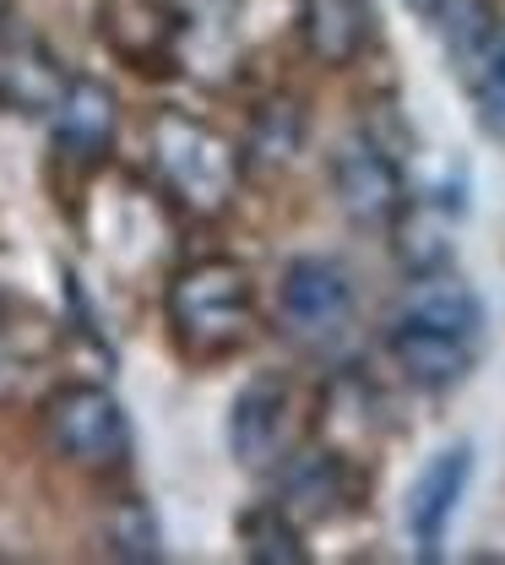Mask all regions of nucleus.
Returning a JSON list of instances; mask_svg holds the SVG:
<instances>
[{"mask_svg":"<svg viewBox=\"0 0 505 565\" xmlns=\"http://www.w3.org/2000/svg\"><path fill=\"white\" fill-rule=\"evenodd\" d=\"M337 494H343V468H337V457L310 451V457H299L289 468V484H283V500H278V505L304 527V522H326V516L337 511Z\"/></svg>","mask_w":505,"mask_h":565,"instance_id":"nucleus-15","label":"nucleus"},{"mask_svg":"<svg viewBox=\"0 0 505 565\" xmlns=\"http://www.w3.org/2000/svg\"><path fill=\"white\" fill-rule=\"evenodd\" d=\"M239 544H245V561L256 565H304L310 550L299 539V522H293L283 505H250L239 516Z\"/></svg>","mask_w":505,"mask_h":565,"instance_id":"nucleus-16","label":"nucleus"},{"mask_svg":"<svg viewBox=\"0 0 505 565\" xmlns=\"http://www.w3.org/2000/svg\"><path fill=\"white\" fill-rule=\"evenodd\" d=\"M44 435L55 457L87 473H115L131 457V419L109 386L93 381H66L44 397Z\"/></svg>","mask_w":505,"mask_h":565,"instance_id":"nucleus-3","label":"nucleus"},{"mask_svg":"<svg viewBox=\"0 0 505 565\" xmlns=\"http://www.w3.org/2000/svg\"><path fill=\"white\" fill-rule=\"evenodd\" d=\"M299 33L321 66H354L375 44V6L369 0H299Z\"/></svg>","mask_w":505,"mask_h":565,"instance_id":"nucleus-11","label":"nucleus"},{"mask_svg":"<svg viewBox=\"0 0 505 565\" xmlns=\"http://www.w3.org/2000/svg\"><path fill=\"white\" fill-rule=\"evenodd\" d=\"M332 191L348 217L386 223L402 207V158L386 147V137L369 126L332 152Z\"/></svg>","mask_w":505,"mask_h":565,"instance_id":"nucleus-7","label":"nucleus"},{"mask_svg":"<svg viewBox=\"0 0 505 565\" xmlns=\"http://www.w3.org/2000/svg\"><path fill=\"white\" fill-rule=\"evenodd\" d=\"M397 321L430 327V332L462 338V343H479V338H484V305H479V294L462 278H440V273H425V278L402 294Z\"/></svg>","mask_w":505,"mask_h":565,"instance_id":"nucleus-12","label":"nucleus"},{"mask_svg":"<svg viewBox=\"0 0 505 565\" xmlns=\"http://www.w3.org/2000/svg\"><path fill=\"white\" fill-rule=\"evenodd\" d=\"M163 316H169V332L185 359H228L250 343L256 332V288L250 273L234 262V256H202V262H185L169 294H163Z\"/></svg>","mask_w":505,"mask_h":565,"instance_id":"nucleus-1","label":"nucleus"},{"mask_svg":"<svg viewBox=\"0 0 505 565\" xmlns=\"http://www.w3.org/2000/svg\"><path fill=\"white\" fill-rule=\"evenodd\" d=\"M391 359L397 370L425 386V392H445L456 386L468 370H473V349L479 343H462V338H445V332H430V327H408V321H391Z\"/></svg>","mask_w":505,"mask_h":565,"instance_id":"nucleus-13","label":"nucleus"},{"mask_svg":"<svg viewBox=\"0 0 505 565\" xmlns=\"http://www.w3.org/2000/svg\"><path fill=\"white\" fill-rule=\"evenodd\" d=\"M109 50L137 71H169L180 44V11L169 0H104L98 6Z\"/></svg>","mask_w":505,"mask_h":565,"instance_id":"nucleus-10","label":"nucleus"},{"mask_svg":"<svg viewBox=\"0 0 505 565\" xmlns=\"http://www.w3.org/2000/svg\"><path fill=\"white\" fill-rule=\"evenodd\" d=\"M283 332L299 343H332L354 321V278L332 256H293L278 288Z\"/></svg>","mask_w":505,"mask_h":565,"instance_id":"nucleus-5","label":"nucleus"},{"mask_svg":"<svg viewBox=\"0 0 505 565\" xmlns=\"http://www.w3.org/2000/svg\"><path fill=\"white\" fill-rule=\"evenodd\" d=\"M66 87H72V76L33 39H22V44H11L0 55V104L11 115H55V104L66 98Z\"/></svg>","mask_w":505,"mask_h":565,"instance_id":"nucleus-14","label":"nucleus"},{"mask_svg":"<svg viewBox=\"0 0 505 565\" xmlns=\"http://www.w3.org/2000/svg\"><path fill=\"white\" fill-rule=\"evenodd\" d=\"M397 256H402V267H408L413 278H425V273H440V267H445L451 245L434 239L430 202H419V207H397Z\"/></svg>","mask_w":505,"mask_h":565,"instance_id":"nucleus-18","label":"nucleus"},{"mask_svg":"<svg viewBox=\"0 0 505 565\" xmlns=\"http://www.w3.org/2000/svg\"><path fill=\"white\" fill-rule=\"evenodd\" d=\"M289 429H293V386L278 370H261L239 386L234 408H228V451L239 468L267 473L283 462L289 451Z\"/></svg>","mask_w":505,"mask_h":565,"instance_id":"nucleus-6","label":"nucleus"},{"mask_svg":"<svg viewBox=\"0 0 505 565\" xmlns=\"http://www.w3.org/2000/svg\"><path fill=\"white\" fill-rule=\"evenodd\" d=\"M468 484H473V446H468V440L440 446L430 462L419 468V479H413V490H408V539H413V550H419L425 561L440 555V544H445V533H451V516H456Z\"/></svg>","mask_w":505,"mask_h":565,"instance_id":"nucleus-8","label":"nucleus"},{"mask_svg":"<svg viewBox=\"0 0 505 565\" xmlns=\"http://www.w3.org/2000/svg\"><path fill=\"white\" fill-rule=\"evenodd\" d=\"M104 544L115 561H131V565H147V561H163V533H158V516L147 511V500L126 494L109 516H104Z\"/></svg>","mask_w":505,"mask_h":565,"instance_id":"nucleus-17","label":"nucleus"},{"mask_svg":"<svg viewBox=\"0 0 505 565\" xmlns=\"http://www.w3.org/2000/svg\"><path fill=\"white\" fill-rule=\"evenodd\" d=\"M434 28L451 50L456 76L468 82L484 126L505 131V17H495L490 0H445Z\"/></svg>","mask_w":505,"mask_h":565,"instance_id":"nucleus-4","label":"nucleus"},{"mask_svg":"<svg viewBox=\"0 0 505 565\" xmlns=\"http://www.w3.org/2000/svg\"><path fill=\"white\" fill-rule=\"evenodd\" d=\"M6 6H11V0H0V17H6Z\"/></svg>","mask_w":505,"mask_h":565,"instance_id":"nucleus-21","label":"nucleus"},{"mask_svg":"<svg viewBox=\"0 0 505 565\" xmlns=\"http://www.w3.org/2000/svg\"><path fill=\"white\" fill-rule=\"evenodd\" d=\"M299 141H304V115H299V104H267V109L256 115L250 152H256L261 163H289L293 152H299Z\"/></svg>","mask_w":505,"mask_h":565,"instance_id":"nucleus-19","label":"nucleus"},{"mask_svg":"<svg viewBox=\"0 0 505 565\" xmlns=\"http://www.w3.org/2000/svg\"><path fill=\"white\" fill-rule=\"evenodd\" d=\"M419 22H440V11H445V0H402Z\"/></svg>","mask_w":505,"mask_h":565,"instance_id":"nucleus-20","label":"nucleus"},{"mask_svg":"<svg viewBox=\"0 0 505 565\" xmlns=\"http://www.w3.org/2000/svg\"><path fill=\"white\" fill-rule=\"evenodd\" d=\"M55 152L76 163V169H93L109 158L115 131H120V104L115 93L98 82V76H72L66 98L55 104Z\"/></svg>","mask_w":505,"mask_h":565,"instance_id":"nucleus-9","label":"nucleus"},{"mask_svg":"<svg viewBox=\"0 0 505 565\" xmlns=\"http://www.w3.org/2000/svg\"><path fill=\"white\" fill-rule=\"evenodd\" d=\"M152 169L169 196L196 217H217L239 196V147L191 109H158L147 126Z\"/></svg>","mask_w":505,"mask_h":565,"instance_id":"nucleus-2","label":"nucleus"}]
</instances>
